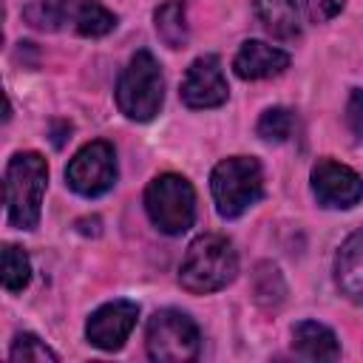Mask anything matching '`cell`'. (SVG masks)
<instances>
[{"label": "cell", "instance_id": "ba28073f", "mask_svg": "<svg viewBox=\"0 0 363 363\" xmlns=\"http://www.w3.org/2000/svg\"><path fill=\"white\" fill-rule=\"evenodd\" d=\"M65 182L74 193L85 199H96L116 184V153L105 139H94L82 145L65 167Z\"/></svg>", "mask_w": 363, "mask_h": 363}, {"label": "cell", "instance_id": "6da1fadb", "mask_svg": "<svg viewBox=\"0 0 363 363\" xmlns=\"http://www.w3.org/2000/svg\"><path fill=\"white\" fill-rule=\"evenodd\" d=\"M238 275V252L230 238L218 233H204L190 241L182 267L179 284L193 295H210L233 284Z\"/></svg>", "mask_w": 363, "mask_h": 363}, {"label": "cell", "instance_id": "8992f818", "mask_svg": "<svg viewBox=\"0 0 363 363\" xmlns=\"http://www.w3.org/2000/svg\"><path fill=\"white\" fill-rule=\"evenodd\" d=\"M145 213L164 235H182L196 221V190L179 173H159L145 187Z\"/></svg>", "mask_w": 363, "mask_h": 363}, {"label": "cell", "instance_id": "52a82bcc", "mask_svg": "<svg viewBox=\"0 0 363 363\" xmlns=\"http://www.w3.org/2000/svg\"><path fill=\"white\" fill-rule=\"evenodd\" d=\"M145 349L156 363H187L199 357L201 332L199 323L182 309H159L147 318Z\"/></svg>", "mask_w": 363, "mask_h": 363}, {"label": "cell", "instance_id": "4fadbf2b", "mask_svg": "<svg viewBox=\"0 0 363 363\" xmlns=\"http://www.w3.org/2000/svg\"><path fill=\"white\" fill-rule=\"evenodd\" d=\"M335 284L352 303H363V227L340 244L335 255Z\"/></svg>", "mask_w": 363, "mask_h": 363}, {"label": "cell", "instance_id": "e0dca14e", "mask_svg": "<svg viewBox=\"0 0 363 363\" xmlns=\"http://www.w3.org/2000/svg\"><path fill=\"white\" fill-rule=\"evenodd\" d=\"M252 292H255V301L264 309H275V306L284 303L286 286H284V278H281L275 264L264 261V264L255 267V272H252Z\"/></svg>", "mask_w": 363, "mask_h": 363}, {"label": "cell", "instance_id": "7c38bea8", "mask_svg": "<svg viewBox=\"0 0 363 363\" xmlns=\"http://www.w3.org/2000/svg\"><path fill=\"white\" fill-rule=\"evenodd\" d=\"M289 68V54L264 43V40H244L233 57V71L241 79H269Z\"/></svg>", "mask_w": 363, "mask_h": 363}, {"label": "cell", "instance_id": "7a4b0ae2", "mask_svg": "<svg viewBox=\"0 0 363 363\" xmlns=\"http://www.w3.org/2000/svg\"><path fill=\"white\" fill-rule=\"evenodd\" d=\"M45 184H48V164L37 150H20L9 159L3 173V187H6V216L14 230H34L40 224Z\"/></svg>", "mask_w": 363, "mask_h": 363}, {"label": "cell", "instance_id": "9a60e30c", "mask_svg": "<svg viewBox=\"0 0 363 363\" xmlns=\"http://www.w3.org/2000/svg\"><path fill=\"white\" fill-rule=\"evenodd\" d=\"M252 11L267 34L275 40H298L301 37V14L295 0H252Z\"/></svg>", "mask_w": 363, "mask_h": 363}, {"label": "cell", "instance_id": "30bf717a", "mask_svg": "<svg viewBox=\"0 0 363 363\" xmlns=\"http://www.w3.org/2000/svg\"><path fill=\"white\" fill-rule=\"evenodd\" d=\"M227 79H224V71H221V60L216 54H204V57H196L187 71H184V79H182V102L193 111H204V108H218L227 102Z\"/></svg>", "mask_w": 363, "mask_h": 363}, {"label": "cell", "instance_id": "2e32d148", "mask_svg": "<svg viewBox=\"0 0 363 363\" xmlns=\"http://www.w3.org/2000/svg\"><path fill=\"white\" fill-rule=\"evenodd\" d=\"M153 23H156L159 40L167 48H182L187 43V37H190V31H187V14H184V3L182 0H170V3L159 6L156 14H153Z\"/></svg>", "mask_w": 363, "mask_h": 363}, {"label": "cell", "instance_id": "ac0fdd59", "mask_svg": "<svg viewBox=\"0 0 363 363\" xmlns=\"http://www.w3.org/2000/svg\"><path fill=\"white\" fill-rule=\"evenodd\" d=\"M31 281V261L17 244H3V289L23 292Z\"/></svg>", "mask_w": 363, "mask_h": 363}, {"label": "cell", "instance_id": "d6986e66", "mask_svg": "<svg viewBox=\"0 0 363 363\" xmlns=\"http://www.w3.org/2000/svg\"><path fill=\"white\" fill-rule=\"evenodd\" d=\"M292 130H295V113L289 108H281V105L267 108L258 116V125H255V133L264 142H275V145L286 142L292 136Z\"/></svg>", "mask_w": 363, "mask_h": 363}, {"label": "cell", "instance_id": "7402d4cb", "mask_svg": "<svg viewBox=\"0 0 363 363\" xmlns=\"http://www.w3.org/2000/svg\"><path fill=\"white\" fill-rule=\"evenodd\" d=\"M346 0H306V14L312 23H329L343 11Z\"/></svg>", "mask_w": 363, "mask_h": 363}, {"label": "cell", "instance_id": "5bb4252c", "mask_svg": "<svg viewBox=\"0 0 363 363\" xmlns=\"http://www.w3.org/2000/svg\"><path fill=\"white\" fill-rule=\"evenodd\" d=\"M292 349L306 360H337V335L318 320H298L292 326Z\"/></svg>", "mask_w": 363, "mask_h": 363}, {"label": "cell", "instance_id": "277c9868", "mask_svg": "<svg viewBox=\"0 0 363 363\" xmlns=\"http://www.w3.org/2000/svg\"><path fill=\"white\" fill-rule=\"evenodd\" d=\"M164 102V77L159 60L142 48L136 51L119 74L116 82V108L130 122H150Z\"/></svg>", "mask_w": 363, "mask_h": 363}, {"label": "cell", "instance_id": "ffe728a7", "mask_svg": "<svg viewBox=\"0 0 363 363\" xmlns=\"http://www.w3.org/2000/svg\"><path fill=\"white\" fill-rule=\"evenodd\" d=\"M9 360H11V363H57L60 354L51 352V349L45 346V340H40L37 335L23 332V335L14 337V343H11V349H9Z\"/></svg>", "mask_w": 363, "mask_h": 363}, {"label": "cell", "instance_id": "8fae6325", "mask_svg": "<svg viewBox=\"0 0 363 363\" xmlns=\"http://www.w3.org/2000/svg\"><path fill=\"white\" fill-rule=\"evenodd\" d=\"M136 318H139V306L133 301H125V298L108 301L91 312V318L85 323V337L91 346H96L102 352H116L125 346L128 335L133 332Z\"/></svg>", "mask_w": 363, "mask_h": 363}, {"label": "cell", "instance_id": "9c48e42d", "mask_svg": "<svg viewBox=\"0 0 363 363\" xmlns=\"http://www.w3.org/2000/svg\"><path fill=\"white\" fill-rule=\"evenodd\" d=\"M312 193L318 204L332 207V210H349L363 199V176L354 173L349 164H340L335 159H318L312 173Z\"/></svg>", "mask_w": 363, "mask_h": 363}, {"label": "cell", "instance_id": "3957f363", "mask_svg": "<svg viewBox=\"0 0 363 363\" xmlns=\"http://www.w3.org/2000/svg\"><path fill=\"white\" fill-rule=\"evenodd\" d=\"M23 17L37 31H71L79 37H105L116 28V14L99 0H34Z\"/></svg>", "mask_w": 363, "mask_h": 363}, {"label": "cell", "instance_id": "5b68a950", "mask_svg": "<svg viewBox=\"0 0 363 363\" xmlns=\"http://www.w3.org/2000/svg\"><path fill=\"white\" fill-rule=\"evenodd\" d=\"M210 193L221 218L244 216L264 196V170L252 156L221 159L210 173Z\"/></svg>", "mask_w": 363, "mask_h": 363}, {"label": "cell", "instance_id": "44dd1931", "mask_svg": "<svg viewBox=\"0 0 363 363\" xmlns=\"http://www.w3.org/2000/svg\"><path fill=\"white\" fill-rule=\"evenodd\" d=\"M346 125L357 142H363V88H352L346 99Z\"/></svg>", "mask_w": 363, "mask_h": 363}]
</instances>
